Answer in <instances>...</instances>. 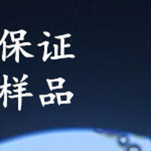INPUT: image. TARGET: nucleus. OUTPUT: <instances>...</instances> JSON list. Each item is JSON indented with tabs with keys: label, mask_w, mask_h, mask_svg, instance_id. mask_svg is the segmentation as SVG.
<instances>
[{
	"label": "nucleus",
	"mask_w": 151,
	"mask_h": 151,
	"mask_svg": "<svg viewBox=\"0 0 151 151\" xmlns=\"http://www.w3.org/2000/svg\"><path fill=\"white\" fill-rule=\"evenodd\" d=\"M117 143H118V145L120 146V147L126 148L130 144V140H129V137L127 135H120V136H118Z\"/></svg>",
	"instance_id": "f257e3e1"
},
{
	"label": "nucleus",
	"mask_w": 151,
	"mask_h": 151,
	"mask_svg": "<svg viewBox=\"0 0 151 151\" xmlns=\"http://www.w3.org/2000/svg\"><path fill=\"white\" fill-rule=\"evenodd\" d=\"M125 151H142V148H141L140 145L136 144V143H133V144H129L127 147L125 148Z\"/></svg>",
	"instance_id": "f03ea898"
}]
</instances>
